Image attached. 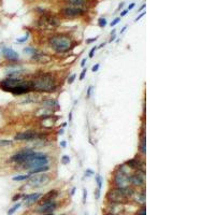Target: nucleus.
Here are the masks:
<instances>
[{
  "label": "nucleus",
  "mask_w": 215,
  "mask_h": 215,
  "mask_svg": "<svg viewBox=\"0 0 215 215\" xmlns=\"http://www.w3.org/2000/svg\"><path fill=\"white\" fill-rule=\"evenodd\" d=\"M119 20H121V17H116V18H114V20H113L112 22L110 23V26H111V27L116 26V25L119 23Z\"/></svg>",
  "instance_id": "obj_38"
},
{
  "label": "nucleus",
  "mask_w": 215,
  "mask_h": 215,
  "mask_svg": "<svg viewBox=\"0 0 215 215\" xmlns=\"http://www.w3.org/2000/svg\"><path fill=\"white\" fill-rule=\"evenodd\" d=\"M59 145H60V147H63V149H66V147H67V141H60Z\"/></svg>",
  "instance_id": "obj_45"
},
{
  "label": "nucleus",
  "mask_w": 215,
  "mask_h": 215,
  "mask_svg": "<svg viewBox=\"0 0 215 215\" xmlns=\"http://www.w3.org/2000/svg\"><path fill=\"white\" fill-rule=\"evenodd\" d=\"M104 215H117V214H115V213H112V212H106Z\"/></svg>",
  "instance_id": "obj_56"
},
{
  "label": "nucleus",
  "mask_w": 215,
  "mask_h": 215,
  "mask_svg": "<svg viewBox=\"0 0 215 215\" xmlns=\"http://www.w3.org/2000/svg\"><path fill=\"white\" fill-rule=\"evenodd\" d=\"M26 74V69L18 61L9 63L6 66V78H23Z\"/></svg>",
  "instance_id": "obj_7"
},
{
  "label": "nucleus",
  "mask_w": 215,
  "mask_h": 215,
  "mask_svg": "<svg viewBox=\"0 0 215 215\" xmlns=\"http://www.w3.org/2000/svg\"><path fill=\"white\" fill-rule=\"evenodd\" d=\"M86 198H87V190L84 188L83 189V203H86Z\"/></svg>",
  "instance_id": "obj_42"
},
{
  "label": "nucleus",
  "mask_w": 215,
  "mask_h": 215,
  "mask_svg": "<svg viewBox=\"0 0 215 215\" xmlns=\"http://www.w3.org/2000/svg\"><path fill=\"white\" fill-rule=\"evenodd\" d=\"M0 90L14 96H23L32 92L30 80L25 78H4L0 80Z\"/></svg>",
  "instance_id": "obj_2"
},
{
  "label": "nucleus",
  "mask_w": 215,
  "mask_h": 215,
  "mask_svg": "<svg viewBox=\"0 0 215 215\" xmlns=\"http://www.w3.org/2000/svg\"><path fill=\"white\" fill-rule=\"evenodd\" d=\"M129 11L127 10V9H126V10H123L122 12H121V17H124V16H126V15H127V13H128Z\"/></svg>",
  "instance_id": "obj_46"
},
{
  "label": "nucleus",
  "mask_w": 215,
  "mask_h": 215,
  "mask_svg": "<svg viewBox=\"0 0 215 215\" xmlns=\"http://www.w3.org/2000/svg\"><path fill=\"white\" fill-rule=\"evenodd\" d=\"M98 38H99V36H97V37H95V38H90V39H86V44H92V43H94V42H96L97 40H98Z\"/></svg>",
  "instance_id": "obj_37"
},
{
  "label": "nucleus",
  "mask_w": 215,
  "mask_h": 215,
  "mask_svg": "<svg viewBox=\"0 0 215 215\" xmlns=\"http://www.w3.org/2000/svg\"><path fill=\"white\" fill-rule=\"evenodd\" d=\"M59 24L60 20L56 16L47 13L42 14V16L40 17L39 20H38V25L43 29H53V28H56L57 26H59Z\"/></svg>",
  "instance_id": "obj_9"
},
{
  "label": "nucleus",
  "mask_w": 215,
  "mask_h": 215,
  "mask_svg": "<svg viewBox=\"0 0 215 215\" xmlns=\"http://www.w3.org/2000/svg\"><path fill=\"white\" fill-rule=\"evenodd\" d=\"M75 190H76V188H75V187H73V188L71 189V194H70V195H71V196L74 195V192H75Z\"/></svg>",
  "instance_id": "obj_53"
},
{
  "label": "nucleus",
  "mask_w": 215,
  "mask_h": 215,
  "mask_svg": "<svg viewBox=\"0 0 215 215\" xmlns=\"http://www.w3.org/2000/svg\"><path fill=\"white\" fill-rule=\"evenodd\" d=\"M20 205H22V202H17L12 207L11 209H9V211H8V215H13L15 212L20 208Z\"/></svg>",
  "instance_id": "obj_25"
},
{
  "label": "nucleus",
  "mask_w": 215,
  "mask_h": 215,
  "mask_svg": "<svg viewBox=\"0 0 215 215\" xmlns=\"http://www.w3.org/2000/svg\"><path fill=\"white\" fill-rule=\"evenodd\" d=\"M30 59L33 60V61H36V63H49L51 60V57L47 55V54L43 53L41 51H37L36 53L32 54L31 56H30Z\"/></svg>",
  "instance_id": "obj_19"
},
{
  "label": "nucleus",
  "mask_w": 215,
  "mask_h": 215,
  "mask_svg": "<svg viewBox=\"0 0 215 215\" xmlns=\"http://www.w3.org/2000/svg\"><path fill=\"white\" fill-rule=\"evenodd\" d=\"M116 33V29H113L112 31H111V35H115Z\"/></svg>",
  "instance_id": "obj_58"
},
{
  "label": "nucleus",
  "mask_w": 215,
  "mask_h": 215,
  "mask_svg": "<svg viewBox=\"0 0 215 215\" xmlns=\"http://www.w3.org/2000/svg\"><path fill=\"white\" fill-rule=\"evenodd\" d=\"M40 106L44 108V109L51 110L52 112L55 111H59L60 110V104L58 102V100L52 97H42L40 99Z\"/></svg>",
  "instance_id": "obj_11"
},
{
  "label": "nucleus",
  "mask_w": 215,
  "mask_h": 215,
  "mask_svg": "<svg viewBox=\"0 0 215 215\" xmlns=\"http://www.w3.org/2000/svg\"><path fill=\"white\" fill-rule=\"evenodd\" d=\"M33 93L53 94L59 90L60 84L57 76L52 72H38L30 78Z\"/></svg>",
  "instance_id": "obj_1"
},
{
  "label": "nucleus",
  "mask_w": 215,
  "mask_h": 215,
  "mask_svg": "<svg viewBox=\"0 0 215 215\" xmlns=\"http://www.w3.org/2000/svg\"><path fill=\"white\" fill-rule=\"evenodd\" d=\"M67 125H68V123H67V122H63V124H61V128H65V127H67Z\"/></svg>",
  "instance_id": "obj_54"
},
{
  "label": "nucleus",
  "mask_w": 215,
  "mask_h": 215,
  "mask_svg": "<svg viewBox=\"0 0 215 215\" xmlns=\"http://www.w3.org/2000/svg\"><path fill=\"white\" fill-rule=\"evenodd\" d=\"M41 215H54L53 213H45V214H41Z\"/></svg>",
  "instance_id": "obj_59"
},
{
  "label": "nucleus",
  "mask_w": 215,
  "mask_h": 215,
  "mask_svg": "<svg viewBox=\"0 0 215 215\" xmlns=\"http://www.w3.org/2000/svg\"><path fill=\"white\" fill-rule=\"evenodd\" d=\"M131 173V172H130ZM130 173H123L118 170H114L112 176L113 187L116 188H125L130 185Z\"/></svg>",
  "instance_id": "obj_6"
},
{
  "label": "nucleus",
  "mask_w": 215,
  "mask_h": 215,
  "mask_svg": "<svg viewBox=\"0 0 215 215\" xmlns=\"http://www.w3.org/2000/svg\"><path fill=\"white\" fill-rule=\"evenodd\" d=\"M86 73H87V68H83L82 72H81V74H80V76H79V80H80V81H83V80L85 79Z\"/></svg>",
  "instance_id": "obj_34"
},
{
  "label": "nucleus",
  "mask_w": 215,
  "mask_h": 215,
  "mask_svg": "<svg viewBox=\"0 0 215 215\" xmlns=\"http://www.w3.org/2000/svg\"><path fill=\"white\" fill-rule=\"evenodd\" d=\"M136 215H146V208L145 205H142L141 209H139L138 211H137Z\"/></svg>",
  "instance_id": "obj_32"
},
{
  "label": "nucleus",
  "mask_w": 215,
  "mask_h": 215,
  "mask_svg": "<svg viewBox=\"0 0 215 215\" xmlns=\"http://www.w3.org/2000/svg\"><path fill=\"white\" fill-rule=\"evenodd\" d=\"M70 161H71V160H70V156H68V155H63L61 156V158H60V162L65 166L69 165Z\"/></svg>",
  "instance_id": "obj_28"
},
{
  "label": "nucleus",
  "mask_w": 215,
  "mask_h": 215,
  "mask_svg": "<svg viewBox=\"0 0 215 215\" xmlns=\"http://www.w3.org/2000/svg\"><path fill=\"white\" fill-rule=\"evenodd\" d=\"M136 7V4H135V2H133V4H130V6H129L128 8H127V10L128 11H130V10H133V8Z\"/></svg>",
  "instance_id": "obj_49"
},
{
  "label": "nucleus",
  "mask_w": 215,
  "mask_h": 215,
  "mask_svg": "<svg viewBox=\"0 0 215 215\" xmlns=\"http://www.w3.org/2000/svg\"><path fill=\"white\" fill-rule=\"evenodd\" d=\"M86 11L85 9L82 8H75V7H68L63 8L60 10V15L66 18H76V17H81L83 15H85Z\"/></svg>",
  "instance_id": "obj_10"
},
{
  "label": "nucleus",
  "mask_w": 215,
  "mask_h": 215,
  "mask_svg": "<svg viewBox=\"0 0 215 215\" xmlns=\"http://www.w3.org/2000/svg\"><path fill=\"white\" fill-rule=\"evenodd\" d=\"M63 215H65V214H63Z\"/></svg>",
  "instance_id": "obj_60"
},
{
  "label": "nucleus",
  "mask_w": 215,
  "mask_h": 215,
  "mask_svg": "<svg viewBox=\"0 0 215 215\" xmlns=\"http://www.w3.org/2000/svg\"><path fill=\"white\" fill-rule=\"evenodd\" d=\"M52 181V176L47 173H37V174H32L29 176V179L27 180L26 185L32 187V188H38V187H44L47 186L49 183Z\"/></svg>",
  "instance_id": "obj_5"
},
{
  "label": "nucleus",
  "mask_w": 215,
  "mask_h": 215,
  "mask_svg": "<svg viewBox=\"0 0 215 215\" xmlns=\"http://www.w3.org/2000/svg\"><path fill=\"white\" fill-rule=\"evenodd\" d=\"M76 79V74L75 73H72V74H70L68 78H67V83L69 84V85H71V84H73V82L75 81Z\"/></svg>",
  "instance_id": "obj_29"
},
{
  "label": "nucleus",
  "mask_w": 215,
  "mask_h": 215,
  "mask_svg": "<svg viewBox=\"0 0 215 215\" xmlns=\"http://www.w3.org/2000/svg\"><path fill=\"white\" fill-rule=\"evenodd\" d=\"M95 181H96V184H97V188L101 189L102 188V176H100L99 173H97L96 176H95Z\"/></svg>",
  "instance_id": "obj_26"
},
{
  "label": "nucleus",
  "mask_w": 215,
  "mask_h": 215,
  "mask_svg": "<svg viewBox=\"0 0 215 215\" xmlns=\"http://www.w3.org/2000/svg\"><path fill=\"white\" fill-rule=\"evenodd\" d=\"M97 50H98V47H92V49H90V53H88V57H90V58H93Z\"/></svg>",
  "instance_id": "obj_36"
},
{
  "label": "nucleus",
  "mask_w": 215,
  "mask_h": 215,
  "mask_svg": "<svg viewBox=\"0 0 215 215\" xmlns=\"http://www.w3.org/2000/svg\"><path fill=\"white\" fill-rule=\"evenodd\" d=\"M66 2L69 4L70 7L82 8V9H84V7L87 4V0H66Z\"/></svg>",
  "instance_id": "obj_22"
},
{
  "label": "nucleus",
  "mask_w": 215,
  "mask_h": 215,
  "mask_svg": "<svg viewBox=\"0 0 215 215\" xmlns=\"http://www.w3.org/2000/svg\"><path fill=\"white\" fill-rule=\"evenodd\" d=\"M144 15H145V12H141V13H140L139 15H138V17H137V18H136V22H138V20H141V18H142V17L144 16Z\"/></svg>",
  "instance_id": "obj_43"
},
{
  "label": "nucleus",
  "mask_w": 215,
  "mask_h": 215,
  "mask_svg": "<svg viewBox=\"0 0 215 215\" xmlns=\"http://www.w3.org/2000/svg\"><path fill=\"white\" fill-rule=\"evenodd\" d=\"M39 136V133L36 130H26V131H22V133H17L14 136L13 140L14 141H32V140L37 139Z\"/></svg>",
  "instance_id": "obj_12"
},
{
  "label": "nucleus",
  "mask_w": 215,
  "mask_h": 215,
  "mask_svg": "<svg viewBox=\"0 0 215 215\" xmlns=\"http://www.w3.org/2000/svg\"><path fill=\"white\" fill-rule=\"evenodd\" d=\"M22 197H23V194H20V192H18V194H15V195L12 197V201H13V202L18 201L20 199H22Z\"/></svg>",
  "instance_id": "obj_35"
},
{
  "label": "nucleus",
  "mask_w": 215,
  "mask_h": 215,
  "mask_svg": "<svg viewBox=\"0 0 215 215\" xmlns=\"http://www.w3.org/2000/svg\"><path fill=\"white\" fill-rule=\"evenodd\" d=\"M115 39H116V33H115V35H111V38H110L109 42L112 43L113 41H115Z\"/></svg>",
  "instance_id": "obj_47"
},
{
  "label": "nucleus",
  "mask_w": 215,
  "mask_h": 215,
  "mask_svg": "<svg viewBox=\"0 0 215 215\" xmlns=\"http://www.w3.org/2000/svg\"><path fill=\"white\" fill-rule=\"evenodd\" d=\"M93 174H94V171H93V170H90V169H87V170L85 171V174H84V176H85L86 178H90V176H93Z\"/></svg>",
  "instance_id": "obj_40"
},
{
  "label": "nucleus",
  "mask_w": 215,
  "mask_h": 215,
  "mask_svg": "<svg viewBox=\"0 0 215 215\" xmlns=\"http://www.w3.org/2000/svg\"><path fill=\"white\" fill-rule=\"evenodd\" d=\"M99 68H100V63H96V65H94V66L92 67V71L95 73V72H97V71L99 70Z\"/></svg>",
  "instance_id": "obj_39"
},
{
  "label": "nucleus",
  "mask_w": 215,
  "mask_h": 215,
  "mask_svg": "<svg viewBox=\"0 0 215 215\" xmlns=\"http://www.w3.org/2000/svg\"><path fill=\"white\" fill-rule=\"evenodd\" d=\"M38 51V49H36V47H24L23 49V52L25 54H27V55H29V56H31L32 54H35Z\"/></svg>",
  "instance_id": "obj_24"
},
{
  "label": "nucleus",
  "mask_w": 215,
  "mask_h": 215,
  "mask_svg": "<svg viewBox=\"0 0 215 215\" xmlns=\"http://www.w3.org/2000/svg\"><path fill=\"white\" fill-rule=\"evenodd\" d=\"M124 2H122V4H119V6H118V8H117V10H121V9H123V8H124Z\"/></svg>",
  "instance_id": "obj_52"
},
{
  "label": "nucleus",
  "mask_w": 215,
  "mask_h": 215,
  "mask_svg": "<svg viewBox=\"0 0 215 215\" xmlns=\"http://www.w3.org/2000/svg\"><path fill=\"white\" fill-rule=\"evenodd\" d=\"M106 199L110 203H115V204H123V203H126L128 201V198L125 196L122 189L116 188V187H113L112 189H110L108 192Z\"/></svg>",
  "instance_id": "obj_8"
},
{
  "label": "nucleus",
  "mask_w": 215,
  "mask_h": 215,
  "mask_svg": "<svg viewBox=\"0 0 215 215\" xmlns=\"http://www.w3.org/2000/svg\"><path fill=\"white\" fill-rule=\"evenodd\" d=\"M144 8H145V4H142V6H141V8H140V10H139V11H142L143 9H144Z\"/></svg>",
  "instance_id": "obj_57"
},
{
  "label": "nucleus",
  "mask_w": 215,
  "mask_h": 215,
  "mask_svg": "<svg viewBox=\"0 0 215 215\" xmlns=\"http://www.w3.org/2000/svg\"><path fill=\"white\" fill-rule=\"evenodd\" d=\"M42 192H31V194H23V201L25 202L26 207H30V205L35 204L38 200L40 199V197L42 196Z\"/></svg>",
  "instance_id": "obj_16"
},
{
  "label": "nucleus",
  "mask_w": 215,
  "mask_h": 215,
  "mask_svg": "<svg viewBox=\"0 0 215 215\" xmlns=\"http://www.w3.org/2000/svg\"><path fill=\"white\" fill-rule=\"evenodd\" d=\"M86 61H87V58H83L82 61H81V67H83V68H85V63Z\"/></svg>",
  "instance_id": "obj_48"
},
{
  "label": "nucleus",
  "mask_w": 215,
  "mask_h": 215,
  "mask_svg": "<svg viewBox=\"0 0 215 215\" xmlns=\"http://www.w3.org/2000/svg\"><path fill=\"white\" fill-rule=\"evenodd\" d=\"M139 154L144 156L146 154V136L145 130H144V124H142L141 130H140V138H139Z\"/></svg>",
  "instance_id": "obj_18"
},
{
  "label": "nucleus",
  "mask_w": 215,
  "mask_h": 215,
  "mask_svg": "<svg viewBox=\"0 0 215 215\" xmlns=\"http://www.w3.org/2000/svg\"><path fill=\"white\" fill-rule=\"evenodd\" d=\"M28 37H29V35L27 33V35H25L24 37H22V38H18V39L15 40V42L18 43V44H22V43H25L28 40Z\"/></svg>",
  "instance_id": "obj_30"
},
{
  "label": "nucleus",
  "mask_w": 215,
  "mask_h": 215,
  "mask_svg": "<svg viewBox=\"0 0 215 215\" xmlns=\"http://www.w3.org/2000/svg\"><path fill=\"white\" fill-rule=\"evenodd\" d=\"M126 29H127V26H124V27H123L122 30H121V35H123V33L125 32V30H126Z\"/></svg>",
  "instance_id": "obj_51"
},
{
  "label": "nucleus",
  "mask_w": 215,
  "mask_h": 215,
  "mask_svg": "<svg viewBox=\"0 0 215 215\" xmlns=\"http://www.w3.org/2000/svg\"><path fill=\"white\" fill-rule=\"evenodd\" d=\"M58 195H59V192H58L57 189H52L50 192H47L45 195L41 196L40 199L37 202H38L39 204H43V203H47V202L54 201Z\"/></svg>",
  "instance_id": "obj_17"
},
{
  "label": "nucleus",
  "mask_w": 215,
  "mask_h": 215,
  "mask_svg": "<svg viewBox=\"0 0 215 215\" xmlns=\"http://www.w3.org/2000/svg\"><path fill=\"white\" fill-rule=\"evenodd\" d=\"M50 155L47 153L36 152V149H33L22 165H16V169L18 168V170L29 171L31 169H35L40 166L50 165Z\"/></svg>",
  "instance_id": "obj_4"
},
{
  "label": "nucleus",
  "mask_w": 215,
  "mask_h": 215,
  "mask_svg": "<svg viewBox=\"0 0 215 215\" xmlns=\"http://www.w3.org/2000/svg\"><path fill=\"white\" fill-rule=\"evenodd\" d=\"M72 114H73V109L71 110L69 112V114H68V119H69V123L72 122Z\"/></svg>",
  "instance_id": "obj_44"
},
{
  "label": "nucleus",
  "mask_w": 215,
  "mask_h": 215,
  "mask_svg": "<svg viewBox=\"0 0 215 215\" xmlns=\"http://www.w3.org/2000/svg\"><path fill=\"white\" fill-rule=\"evenodd\" d=\"M63 133H65V130H63V128H60L59 130H57V135H59V136H63Z\"/></svg>",
  "instance_id": "obj_50"
},
{
  "label": "nucleus",
  "mask_w": 215,
  "mask_h": 215,
  "mask_svg": "<svg viewBox=\"0 0 215 215\" xmlns=\"http://www.w3.org/2000/svg\"><path fill=\"white\" fill-rule=\"evenodd\" d=\"M106 20L104 18V17H100L99 20H98V25H99V27H101V28H104V27L106 26Z\"/></svg>",
  "instance_id": "obj_31"
},
{
  "label": "nucleus",
  "mask_w": 215,
  "mask_h": 215,
  "mask_svg": "<svg viewBox=\"0 0 215 215\" xmlns=\"http://www.w3.org/2000/svg\"><path fill=\"white\" fill-rule=\"evenodd\" d=\"M131 198L133 199V201L137 203H140L141 205H144L145 203V194H144V187H143L142 192H135Z\"/></svg>",
  "instance_id": "obj_20"
},
{
  "label": "nucleus",
  "mask_w": 215,
  "mask_h": 215,
  "mask_svg": "<svg viewBox=\"0 0 215 215\" xmlns=\"http://www.w3.org/2000/svg\"><path fill=\"white\" fill-rule=\"evenodd\" d=\"M11 145H13V141L6 140V139L0 140V147H7V146H11Z\"/></svg>",
  "instance_id": "obj_27"
},
{
  "label": "nucleus",
  "mask_w": 215,
  "mask_h": 215,
  "mask_svg": "<svg viewBox=\"0 0 215 215\" xmlns=\"http://www.w3.org/2000/svg\"><path fill=\"white\" fill-rule=\"evenodd\" d=\"M1 54L6 60H8L9 63H16V61H20V54L15 52L13 49L11 47H4L1 49Z\"/></svg>",
  "instance_id": "obj_13"
},
{
  "label": "nucleus",
  "mask_w": 215,
  "mask_h": 215,
  "mask_svg": "<svg viewBox=\"0 0 215 215\" xmlns=\"http://www.w3.org/2000/svg\"><path fill=\"white\" fill-rule=\"evenodd\" d=\"M40 99H41V96L40 94L38 93H28L26 95H23L22 98H20V102L22 104H31V103H39Z\"/></svg>",
  "instance_id": "obj_15"
},
{
  "label": "nucleus",
  "mask_w": 215,
  "mask_h": 215,
  "mask_svg": "<svg viewBox=\"0 0 215 215\" xmlns=\"http://www.w3.org/2000/svg\"><path fill=\"white\" fill-rule=\"evenodd\" d=\"M104 45H106V43H101V44H100L99 47H98V50H99V49H102V47H104Z\"/></svg>",
  "instance_id": "obj_55"
},
{
  "label": "nucleus",
  "mask_w": 215,
  "mask_h": 215,
  "mask_svg": "<svg viewBox=\"0 0 215 215\" xmlns=\"http://www.w3.org/2000/svg\"><path fill=\"white\" fill-rule=\"evenodd\" d=\"M29 174L28 173H25V174H20V176H13L12 180L15 181V182H22V181H27V180L29 179Z\"/></svg>",
  "instance_id": "obj_23"
},
{
  "label": "nucleus",
  "mask_w": 215,
  "mask_h": 215,
  "mask_svg": "<svg viewBox=\"0 0 215 215\" xmlns=\"http://www.w3.org/2000/svg\"><path fill=\"white\" fill-rule=\"evenodd\" d=\"M47 44L57 54H65L72 50L75 42L68 33H54L49 37Z\"/></svg>",
  "instance_id": "obj_3"
},
{
  "label": "nucleus",
  "mask_w": 215,
  "mask_h": 215,
  "mask_svg": "<svg viewBox=\"0 0 215 215\" xmlns=\"http://www.w3.org/2000/svg\"><path fill=\"white\" fill-rule=\"evenodd\" d=\"M93 85H90L88 86V88L86 90V99H90V96H92V92H93Z\"/></svg>",
  "instance_id": "obj_33"
},
{
  "label": "nucleus",
  "mask_w": 215,
  "mask_h": 215,
  "mask_svg": "<svg viewBox=\"0 0 215 215\" xmlns=\"http://www.w3.org/2000/svg\"><path fill=\"white\" fill-rule=\"evenodd\" d=\"M51 170V166L50 165H45V166H40V167H37L35 169H31L29 171L27 172L29 176H32V174H37V173H43V172H47Z\"/></svg>",
  "instance_id": "obj_21"
},
{
  "label": "nucleus",
  "mask_w": 215,
  "mask_h": 215,
  "mask_svg": "<svg viewBox=\"0 0 215 215\" xmlns=\"http://www.w3.org/2000/svg\"><path fill=\"white\" fill-rule=\"evenodd\" d=\"M100 192H101V189H99V188H97L96 190H95V194H94V195H95L96 200H98V199L100 198Z\"/></svg>",
  "instance_id": "obj_41"
},
{
  "label": "nucleus",
  "mask_w": 215,
  "mask_h": 215,
  "mask_svg": "<svg viewBox=\"0 0 215 215\" xmlns=\"http://www.w3.org/2000/svg\"><path fill=\"white\" fill-rule=\"evenodd\" d=\"M58 208V203L55 200L47 203H43V204H39V207L35 210V213H39V214H45V213H53L56 209Z\"/></svg>",
  "instance_id": "obj_14"
}]
</instances>
